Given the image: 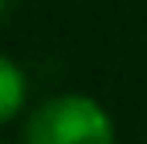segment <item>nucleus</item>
Wrapping results in <instances>:
<instances>
[{
    "instance_id": "nucleus-2",
    "label": "nucleus",
    "mask_w": 147,
    "mask_h": 144,
    "mask_svg": "<svg viewBox=\"0 0 147 144\" xmlns=\"http://www.w3.org/2000/svg\"><path fill=\"white\" fill-rule=\"evenodd\" d=\"M24 103H28V75L10 55H3L0 58V120L3 124L17 120Z\"/></svg>"
},
{
    "instance_id": "nucleus-1",
    "label": "nucleus",
    "mask_w": 147,
    "mask_h": 144,
    "mask_svg": "<svg viewBox=\"0 0 147 144\" xmlns=\"http://www.w3.org/2000/svg\"><path fill=\"white\" fill-rule=\"evenodd\" d=\"M21 144H116V124L96 96L58 93L28 113Z\"/></svg>"
}]
</instances>
